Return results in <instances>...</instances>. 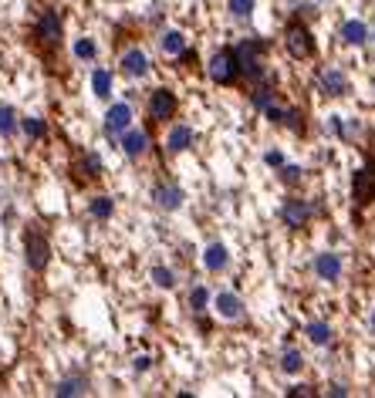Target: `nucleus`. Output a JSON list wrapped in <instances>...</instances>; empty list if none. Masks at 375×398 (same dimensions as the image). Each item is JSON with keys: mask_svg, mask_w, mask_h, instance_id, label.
<instances>
[{"mask_svg": "<svg viewBox=\"0 0 375 398\" xmlns=\"http://www.w3.org/2000/svg\"><path fill=\"white\" fill-rule=\"evenodd\" d=\"M237 55V64H240V78L247 81H257L264 75V55H267V44L261 38H247L233 48Z\"/></svg>", "mask_w": 375, "mask_h": 398, "instance_id": "f257e3e1", "label": "nucleus"}, {"mask_svg": "<svg viewBox=\"0 0 375 398\" xmlns=\"http://www.w3.org/2000/svg\"><path fill=\"white\" fill-rule=\"evenodd\" d=\"M284 48H287V55L298 57V61L315 57V38H311V27H308L301 17L287 20V27H284Z\"/></svg>", "mask_w": 375, "mask_h": 398, "instance_id": "f03ea898", "label": "nucleus"}, {"mask_svg": "<svg viewBox=\"0 0 375 398\" xmlns=\"http://www.w3.org/2000/svg\"><path fill=\"white\" fill-rule=\"evenodd\" d=\"M24 260H27V266H31L34 273H44L48 264H51V243H48V236L34 227L24 233Z\"/></svg>", "mask_w": 375, "mask_h": 398, "instance_id": "7ed1b4c3", "label": "nucleus"}, {"mask_svg": "<svg viewBox=\"0 0 375 398\" xmlns=\"http://www.w3.org/2000/svg\"><path fill=\"white\" fill-rule=\"evenodd\" d=\"M207 71H210V78H213L217 85H233V81H240V64H237L233 48H220L217 55L210 57Z\"/></svg>", "mask_w": 375, "mask_h": 398, "instance_id": "20e7f679", "label": "nucleus"}, {"mask_svg": "<svg viewBox=\"0 0 375 398\" xmlns=\"http://www.w3.org/2000/svg\"><path fill=\"white\" fill-rule=\"evenodd\" d=\"M34 38L41 44H48V48H57L61 38H64V24H61V14H57L55 7H44L34 20Z\"/></svg>", "mask_w": 375, "mask_h": 398, "instance_id": "39448f33", "label": "nucleus"}, {"mask_svg": "<svg viewBox=\"0 0 375 398\" xmlns=\"http://www.w3.org/2000/svg\"><path fill=\"white\" fill-rule=\"evenodd\" d=\"M146 112H149L152 122H172L176 112H179V98L172 95L169 88H156L146 101Z\"/></svg>", "mask_w": 375, "mask_h": 398, "instance_id": "423d86ee", "label": "nucleus"}, {"mask_svg": "<svg viewBox=\"0 0 375 398\" xmlns=\"http://www.w3.org/2000/svg\"><path fill=\"white\" fill-rule=\"evenodd\" d=\"M152 203L163 209V213H176V209H183L186 203V192L179 183H156L152 186Z\"/></svg>", "mask_w": 375, "mask_h": 398, "instance_id": "0eeeda50", "label": "nucleus"}, {"mask_svg": "<svg viewBox=\"0 0 375 398\" xmlns=\"http://www.w3.org/2000/svg\"><path fill=\"white\" fill-rule=\"evenodd\" d=\"M311 213H315V209H311V203H304V199H298V196H294V199H284L281 213H278V216H281V223L287 229H304V227H308V220H311Z\"/></svg>", "mask_w": 375, "mask_h": 398, "instance_id": "6e6552de", "label": "nucleus"}, {"mask_svg": "<svg viewBox=\"0 0 375 398\" xmlns=\"http://www.w3.org/2000/svg\"><path fill=\"white\" fill-rule=\"evenodd\" d=\"M352 196H355L358 206L375 203V159H369V162L355 172V179H352Z\"/></svg>", "mask_w": 375, "mask_h": 398, "instance_id": "1a4fd4ad", "label": "nucleus"}, {"mask_svg": "<svg viewBox=\"0 0 375 398\" xmlns=\"http://www.w3.org/2000/svg\"><path fill=\"white\" fill-rule=\"evenodd\" d=\"M318 88L325 98H345L352 92V85H348V75L345 71H338V68H325L318 75Z\"/></svg>", "mask_w": 375, "mask_h": 398, "instance_id": "9d476101", "label": "nucleus"}, {"mask_svg": "<svg viewBox=\"0 0 375 398\" xmlns=\"http://www.w3.org/2000/svg\"><path fill=\"white\" fill-rule=\"evenodd\" d=\"M122 75L125 78H146L149 75V68H152V61H149V55L142 51V48H129L125 55H122Z\"/></svg>", "mask_w": 375, "mask_h": 398, "instance_id": "9b49d317", "label": "nucleus"}, {"mask_svg": "<svg viewBox=\"0 0 375 398\" xmlns=\"http://www.w3.org/2000/svg\"><path fill=\"white\" fill-rule=\"evenodd\" d=\"M341 270H345V264H341V257L332 253V250H325V253L315 257V273H318V280H325V284L341 280Z\"/></svg>", "mask_w": 375, "mask_h": 398, "instance_id": "f8f14e48", "label": "nucleus"}, {"mask_svg": "<svg viewBox=\"0 0 375 398\" xmlns=\"http://www.w3.org/2000/svg\"><path fill=\"white\" fill-rule=\"evenodd\" d=\"M217 314L224 318V321H244L247 318V307L240 301V294H233V290H224V294H217Z\"/></svg>", "mask_w": 375, "mask_h": 398, "instance_id": "ddd939ff", "label": "nucleus"}, {"mask_svg": "<svg viewBox=\"0 0 375 398\" xmlns=\"http://www.w3.org/2000/svg\"><path fill=\"white\" fill-rule=\"evenodd\" d=\"M125 129H132V108H129V101H115L112 108L105 112V132L118 138Z\"/></svg>", "mask_w": 375, "mask_h": 398, "instance_id": "4468645a", "label": "nucleus"}, {"mask_svg": "<svg viewBox=\"0 0 375 398\" xmlns=\"http://www.w3.org/2000/svg\"><path fill=\"white\" fill-rule=\"evenodd\" d=\"M102 169H105V162H102V155H98V152H81L71 172H75L78 183H88V179H98Z\"/></svg>", "mask_w": 375, "mask_h": 398, "instance_id": "2eb2a0df", "label": "nucleus"}, {"mask_svg": "<svg viewBox=\"0 0 375 398\" xmlns=\"http://www.w3.org/2000/svg\"><path fill=\"white\" fill-rule=\"evenodd\" d=\"M118 145H122V152L129 159H139V155H146V149H149V135L142 132V129H125V132L118 135Z\"/></svg>", "mask_w": 375, "mask_h": 398, "instance_id": "dca6fc26", "label": "nucleus"}, {"mask_svg": "<svg viewBox=\"0 0 375 398\" xmlns=\"http://www.w3.org/2000/svg\"><path fill=\"white\" fill-rule=\"evenodd\" d=\"M166 149H169V155H179V152L193 149V129L189 125H172L169 138H166Z\"/></svg>", "mask_w": 375, "mask_h": 398, "instance_id": "f3484780", "label": "nucleus"}, {"mask_svg": "<svg viewBox=\"0 0 375 398\" xmlns=\"http://www.w3.org/2000/svg\"><path fill=\"white\" fill-rule=\"evenodd\" d=\"M226 264H230V250H226L224 243H210V247L203 250V266H207L210 273L226 270Z\"/></svg>", "mask_w": 375, "mask_h": 398, "instance_id": "a211bd4d", "label": "nucleus"}, {"mask_svg": "<svg viewBox=\"0 0 375 398\" xmlns=\"http://www.w3.org/2000/svg\"><path fill=\"white\" fill-rule=\"evenodd\" d=\"M250 105H254L261 115H267L274 105H281V98H278V92H274L271 85H257V88H254V95H250Z\"/></svg>", "mask_w": 375, "mask_h": 398, "instance_id": "6ab92c4d", "label": "nucleus"}, {"mask_svg": "<svg viewBox=\"0 0 375 398\" xmlns=\"http://www.w3.org/2000/svg\"><path fill=\"white\" fill-rule=\"evenodd\" d=\"M338 34H341V41H345L348 48H358V44H365V41H369V27H365L362 20H345Z\"/></svg>", "mask_w": 375, "mask_h": 398, "instance_id": "aec40b11", "label": "nucleus"}, {"mask_svg": "<svg viewBox=\"0 0 375 398\" xmlns=\"http://www.w3.org/2000/svg\"><path fill=\"white\" fill-rule=\"evenodd\" d=\"M55 395L68 398V395H88V378L85 375H68L55 385Z\"/></svg>", "mask_w": 375, "mask_h": 398, "instance_id": "412c9836", "label": "nucleus"}, {"mask_svg": "<svg viewBox=\"0 0 375 398\" xmlns=\"http://www.w3.org/2000/svg\"><path fill=\"white\" fill-rule=\"evenodd\" d=\"M304 338L315 344V348H325V344H332V338H335V331H332V324L325 321H311L308 327H304Z\"/></svg>", "mask_w": 375, "mask_h": 398, "instance_id": "4be33fe9", "label": "nucleus"}, {"mask_svg": "<svg viewBox=\"0 0 375 398\" xmlns=\"http://www.w3.org/2000/svg\"><path fill=\"white\" fill-rule=\"evenodd\" d=\"M112 213H115L112 196L98 192V196H92V199H88V216H95V220H112Z\"/></svg>", "mask_w": 375, "mask_h": 398, "instance_id": "5701e85b", "label": "nucleus"}, {"mask_svg": "<svg viewBox=\"0 0 375 398\" xmlns=\"http://www.w3.org/2000/svg\"><path fill=\"white\" fill-rule=\"evenodd\" d=\"M159 48L172 57L183 55V51H186V34H183V31H166V34L159 38Z\"/></svg>", "mask_w": 375, "mask_h": 398, "instance_id": "b1692460", "label": "nucleus"}, {"mask_svg": "<svg viewBox=\"0 0 375 398\" xmlns=\"http://www.w3.org/2000/svg\"><path fill=\"white\" fill-rule=\"evenodd\" d=\"M92 92H95V98H109V95H112V75H109L105 68H95V71H92Z\"/></svg>", "mask_w": 375, "mask_h": 398, "instance_id": "393cba45", "label": "nucleus"}, {"mask_svg": "<svg viewBox=\"0 0 375 398\" xmlns=\"http://www.w3.org/2000/svg\"><path fill=\"white\" fill-rule=\"evenodd\" d=\"M71 55L78 57V61H98V44H95L92 38H78L75 44H71Z\"/></svg>", "mask_w": 375, "mask_h": 398, "instance_id": "a878e982", "label": "nucleus"}, {"mask_svg": "<svg viewBox=\"0 0 375 398\" xmlns=\"http://www.w3.org/2000/svg\"><path fill=\"white\" fill-rule=\"evenodd\" d=\"M20 129H24L27 138H34V142H38V138L48 135V122H44V118H34V115H27V118H20Z\"/></svg>", "mask_w": 375, "mask_h": 398, "instance_id": "bb28decb", "label": "nucleus"}, {"mask_svg": "<svg viewBox=\"0 0 375 398\" xmlns=\"http://www.w3.org/2000/svg\"><path fill=\"white\" fill-rule=\"evenodd\" d=\"M210 301H213V297H210V287L196 284L193 290H189V311H193V314H203Z\"/></svg>", "mask_w": 375, "mask_h": 398, "instance_id": "cd10ccee", "label": "nucleus"}, {"mask_svg": "<svg viewBox=\"0 0 375 398\" xmlns=\"http://www.w3.org/2000/svg\"><path fill=\"white\" fill-rule=\"evenodd\" d=\"M149 280L156 287H163V290H172V287H176V273H172L169 266H152V270H149Z\"/></svg>", "mask_w": 375, "mask_h": 398, "instance_id": "c85d7f7f", "label": "nucleus"}, {"mask_svg": "<svg viewBox=\"0 0 375 398\" xmlns=\"http://www.w3.org/2000/svg\"><path fill=\"white\" fill-rule=\"evenodd\" d=\"M301 368H304V358H301V351L287 348V351L281 355V371H284V375H298Z\"/></svg>", "mask_w": 375, "mask_h": 398, "instance_id": "c756f323", "label": "nucleus"}, {"mask_svg": "<svg viewBox=\"0 0 375 398\" xmlns=\"http://www.w3.org/2000/svg\"><path fill=\"white\" fill-rule=\"evenodd\" d=\"M18 132V115H14V108L11 105H0V135H11Z\"/></svg>", "mask_w": 375, "mask_h": 398, "instance_id": "7c9ffc66", "label": "nucleus"}, {"mask_svg": "<svg viewBox=\"0 0 375 398\" xmlns=\"http://www.w3.org/2000/svg\"><path fill=\"white\" fill-rule=\"evenodd\" d=\"M226 7H230V14L237 20H247L254 14V0H226Z\"/></svg>", "mask_w": 375, "mask_h": 398, "instance_id": "2f4dec72", "label": "nucleus"}, {"mask_svg": "<svg viewBox=\"0 0 375 398\" xmlns=\"http://www.w3.org/2000/svg\"><path fill=\"white\" fill-rule=\"evenodd\" d=\"M278 176H281V183H287V186H298L301 183V169L298 166H287V162L278 169Z\"/></svg>", "mask_w": 375, "mask_h": 398, "instance_id": "473e14b6", "label": "nucleus"}, {"mask_svg": "<svg viewBox=\"0 0 375 398\" xmlns=\"http://www.w3.org/2000/svg\"><path fill=\"white\" fill-rule=\"evenodd\" d=\"M267 166H274V169H281V166H284V155H281V152H278V149H271V152H267Z\"/></svg>", "mask_w": 375, "mask_h": 398, "instance_id": "72a5a7b5", "label": "nucleus"}, {"mask_svg": "<svg viewBox=\"0 0 375 398\" xmlns=\"http://www.w3.org/2000/svg\"><path fill=\"white\" fill-rule=\"evenodd\" d=\"M287 395H315V388L311 385H294V388H287Z\"/></svg>", "mask_w": 375, "mask_h": 398, "instance_id": "f704fd0d", "label": "nucleus"}, {"mask_svg": "<svg viewBox=\"0 0 375 398\" xmlns=\"http://www.w3.org/2000/svg\"><path fill=\"white\" fill-rule=\"evenodd\" d=\"M149 368H152L149 355H139V358H135V371H149Z\"/></svg>", "mask_w": 375, "mask_h": 398, "instance_id": "c9c22d12", "label": "nucleus"}, {"mask_svg": "<svg viewBox=\"0 0 375 398\" xmlns=\"http://www.w3.org/2000/svg\"><path fill=\"white\" fill-rule=\"evenodd\" d=\"M328 395H348V388L345 385H328Z\"/></svg>", "mask_w": 375, "mask_h": 398, "instance_id": "e433bc0d", "label": "nucleus"}, {"mask_svg": "<svg viewBox=\"0 0 375 398\" xmlns=\"http://www.w3.org/2000/svg\"><path fill=\"white\" fill-rule=\"evenodd\" d=\"M369 327H372V334H375V311L369 314Z\"/></svg>", "mask_w": 375, "mask_h": 398, "instance_id": "4c0bfd02", "label": "nucleus"}]
</instances>
